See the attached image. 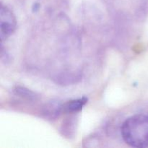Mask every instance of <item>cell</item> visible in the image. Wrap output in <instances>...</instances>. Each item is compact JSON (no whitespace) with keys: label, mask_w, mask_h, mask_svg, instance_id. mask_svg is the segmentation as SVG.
<instances>
[{"label":"cell","mask_w":148,"mask_h":148,"mask_svg":"<svg viewBox=\"0 0 148 148\" xmlns=\"http://www.w3.org/2000/svg\"><path fill=\"white\" fill-rule=\"evenodd\" d=\"M121 135L130 146L148 147V116L137 114L127 119L121 126Z\"/></svg>","instance_id":"6da1fadb"},{"label":"cell","mask_w":148,"mask_h":148,"mask_svg":"<svg viewBox=\"0 0 148 148\" xmlns=\"http://www.w3.org/2000/svg\"><path fill=\"white\" fill-rule=\"evenodd\" d=\"M0 33L1 41L11 36L16 28V19L12 12L7 7L1 6L0 10Z\"/></svg>","instance_id":"7a4b0ae2"},{"label":"cell","mask_w":148,"mask_h":148,"mask_svg":"<svg viewBox=\"0 0 148 148\" xmlns=\"http://www.w3.org/2000/svg\"><path fill=\"white\" fill-rule=\"evenodd\" d=\"M88 98L82 97V98L68 101L62 106V113L74 114L82 110V107L88 103Z\"/></svg>","instance_id":"3957f363"},{"label":"cell","mask_w":148,"mask_h":148,"mask_svg":"<svg viewBox=\"0 0 148 148\" xmlns=\"http://www.w3.org/2000/svg\"><path fill=\"white\" fill-rule=\"evenodd\" d=\"M14 92L16 93V95L23 97V98H27L28 100H33L37 98L36 94L35 92H32L31 90L27 89V88H23V87H17L14 89Z\"/></svg>","instance_id":"277c9868"}]
</instances>
